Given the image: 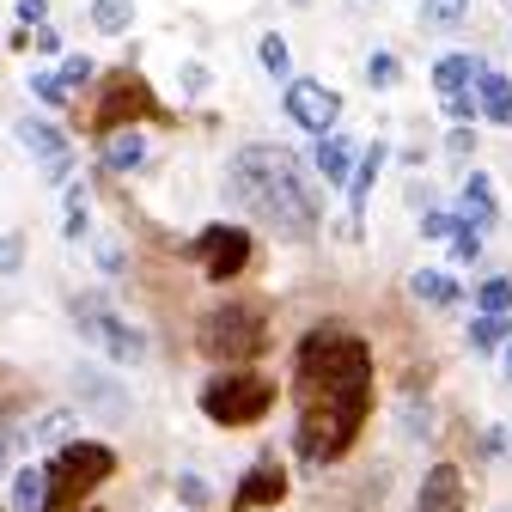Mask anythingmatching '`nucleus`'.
Instances as JSON below:
<instances>
[{
  "label": "nucleus",
  "instance_id": "nucleus-5",
  "mask_svg": "<svg viewBox=\"0 0 512 512\" xmlns=\"http://www.w3.org/2000/svg\"><path fill=\"white\" fill-rule=\"evenodd\" d=\"M269 409H275V378L269 372L238 366V372H214L202 384V415L214 427H256Z\"/></svg>",
  "mask_w": 512,
  "mask_h": 512
},
{
  "label": "nucleus",
  "instance_id": "nucleus-8",
  "mask_svg": "<svg viewBox=\"0 0 512 512\" xmlns=\"http://www.w3.org/2000/svg\"><path fill=\"white\" fill-rule=\"evenodd\" d=\"M189 256L202 263L208 281H232V275L250 269V238H244V226H202L196 244H189Z\"/></svg>",
  "mask_w": 512,
  "mask_h": 512
},
{
  "label": "nucleus",
  "instance_id": "nucleus-43",
  "mask_svg": "<svg viewBox=\"0 0 512 512\" xmlns=\"http://www.w3.org/2000/svg\"><path fill=\"white\" fill-rule=\"evenodd\" d=\"M86 512H92V506H86Z\"/></svg>",
  "mask_w": 512,
  "mask_h": 512
},
{
  "label": "nucleus",
  "instance_id": "nucleus-24",
  "mask_svg": "<svg viewBox=\"0 0 512 512\" xmlns=\"http://www.w3.org/2000/svg\"><path fill=\"white\" fill-rule=\"evenodd\" d=\"M256 61H263V68H269L275 80H287V68H293V55H287V37H281V31H269L263 43H256Z\"/></svg>",
  "mask_w": 512,
  "mask_h": 512
},
{
  "label": "nucleus",
  "instance_id": "nucleus-18",
  "mask_svg": "<svg viewBox=\"0 0 512 512\" xmlns=\"http://www.w3.org/2000/svg\"><path fill=\"white\" fill-rule=\"evenodd\" d=\"M141 159H147V135H141V128H122V135L104 141V171H135Z\"/></svg>",
  "mask_w": 512,
  "mask_h": 512
},
{
  "label": "nucleus",
  "instance_id": "nucleus-19",
  "mask_svg": "<svg viewBox=\"0 0 512 512\" xmlns=\"http://www.w3.org/2000/svg\"><path fill=\"white\" fill-rule=\"evenodd\" d=\"M409 293L427 299V305H458V281L445 275V269H415L409 275Z\"/></svg>",
  "mask_w": 512,
  "mask_h": 512
},
{
  "label": "nucleus",
  "instance_id": "nucleus-1",
  "mask_svg": "<svg viewBox=\"0 0 512 512\" xmlns=\"http://www.w3.org/2000/svg\"><path fill=\"white\" fill-rule=\"evenodd\" d=\"M293 397H299V458L305 464L348 458L372 415V348L336 324L311 330L293 360Z\"/></svg>",
  "mask_w": 512,
  "mask_h": 512
},
{
  "label": "nucleus",
  "instance_id": "nucleus-20",
  "mask_svg": "<svg viewBox=\"0 0 512 512\" xmlns=\"http://www.w3.org/2000/svg\"><path fill=\"white\" fill-rule=\"evenodd\" d=\"M135 7H141V0H92V31L122 37L128 25H135Z\"/></svg>",
  "mask_w": 512,
  "mask_h": 512
},
{
  "label": "nucleus",
  "instance_id": "nucleus-36",
  "mask_svg": "<svg viewBox=\"0 0 512 512\" xmlns=\"http://www.w3.org/2000/svg\"><path fill=\"white\" fill-rule=\"evenodd\" d=\"M476 110H482V104H476L470 92H464V98H445V116H452V122H470Z\"/></svg>",
  "mask_w": 512,
  "mask_h": 512
},
{
  "label": "nucleus",
  "instance_id": "nucleus-13",
  "mask_svg": "<svg viewBox=\"0 0 512 512\" xmlns=\"http://www.w3.org/2000/svg\"><path fill=\"white\" fill-rule=\"evenodd\" d=\"M458 220H464V226H476V232L500 220V196H494V183H488L482 171H470V177H464V189H458Z\"/></svg>",
  "mask_w": 512,
  "mask_h": 512
},
{
  "label": "nucleus",
  "instance_id": "nucleus-11",
  "mask_svg": "<svg viewBox=\"0 0 512 512\" xmlns=\"http://www.w3.org/2000/svg\"><path fill=\"white\" fill-rule=\"evenodd\" d=\"M384 171V141H372L360 159H354V177H348V220H342V238H360V214H366V196H372V183Z\"/></svg>",
  "mask_w": 512,
  "mask_h": 512
},
{
  "label": "nucleus",
  "instance_id": "nucleus-42",
  "mask_svg": "<svg viewBox=\"0 0 512 512\" xmlns=\"http://www.w3.org/2000/svg\"><path fill=\"white\" fill-rule=\"evenodd\" d=\"M506 7H512V0H506Z\"/></svg>",
  "mask_w": 512,
  "mask_h": 512
},
{
  "label": "nucleus",
  "instance_id": "nucleus-6",
  "mask_svg": "<svg viewBox=\"0 0 512 512\" xmlns=\"http://www.w3.org/2000/svg\"><path fill=\"white\" fill-rule=\"evenodd\" d=\"M135 122H165V104L153 98V86H147L141 74L116 68V74L104 80L98 110H92V135H98V141H110V135H122V128H135Z\"/></svg>",
  "mask_w": 512,
  "mask_h": 512
},
{
  "label": "nucleus",
  "instance_id": "nucleus-39",
  "mask_svg": "<svg viewBox=\"0 0 512 512\" xmlns=\"http://www.w3.org/2000/svg\"><path fill=\"white\" fill-rule=\"evenodd\" d=\"M7 470H13V439L0 433V476H7Z\"/></svg>",
  "mask_w": 512,
  "mask_h": 512
},
{
  "label": "nucleus",
  "instance_id": "nucleus-25",
  "mask_svg": "<svg viewBox=\"0 0 512 512\" xmlns=\"http://www.w3.org/2000/svg\"><path fill=\"white\" fill-rule=\"evenodd\" d=\"M476 305H482L488 317H506V311H512V275H494V281H482Z\"/></svg>",
  "mask_w": 512,
  "mask_h": 512
},
{
  "label": "nucleus",
  "instance_id": "nucleus-15",
  "mask_svg": "<svg viewBox=\"0 0 512 512\" xmlns=\"http://www.w3.org/2000/svg\"><path fill=\"white\" fill-rule=\"evenodd\" d=\"M19 141H25V147L43 159V165H55V159H74V153H68V135H61L55 122H43V116H25V122H19Z\"/></svg>",
  "mask_w": 512,
  "mask_h": 512
},
{
  "label": "nucleus",
  "instance_id": "nucleus-27",
  "mask_svg": "<svg viewBox=\"0 0 512 512\" xmlns=\"http://www.w3.org/2000/svg\"><path fill=\"white\" fill-rule=\"evenodd\" d=\"M55 74H61V86H68V98H80V86H86V80H92L98 68H92V61H86V55H68V61H61V68H55Z\"/></svg>",
  "mask_w": 512,
  "mask_h": 512
},
{
  "label": "nucleus",
  "instance_id": "nucleus-21",
  "mask_svg": "<svg viewBox=\"0 0 512 512\" xmlns=\"http://www.w3.org/2000/svg\"><path fill=\"white\" fill-rule=\"evenodd\" d=\"M43 500H49V470H19L13 476V512H43Z\"/></svg>",
  "mask_w": 512,
  "mask_h": 512
},
{
  "label": "nucleus",
  "instance_id": "nucleus-22",
  "mask_svg": "<svg viewBox=\"0 0 512 512\" xmlns=\"http://www.w3.org/2000/svg\"><path fill=\"white\" fill-rule=\"evenodd\" d=\"M464 13H470V0H421L427 31H452V25H464Z\"/></svg>",
  "mask_w": 512,
  "mask_h": 512
},
{
  "label": "nucleus",
  "instance_id": "nucleus-34",
  "mask_svg": "<svg viewBox=\"0 0 512 512\" xmlns=\"http://www.w3.org/2000/svg\"><path fill=\"white\" fill-rule=\"evenodd\" d=\"M177 494H183V506H208V482L202 476H177Z\"/></svg>",
  "mask_w": 512,
  "mask_h": 512
},
{
  "label": "nucleus",
  "instance_id": "nucleus-31",
  "mask_svg": "<svg viewBox=\"0 0 512 512\" xmlns=\"http://www.w3.org/2000/svg\"><path fill=\"white\" fill-rule=\"evenodd\" d=\"M19 263H25V238L0 232V275H19Z\"/></svg>",
  "mask_w": 512,
  "mask_h": 512
},
{
  "label": "nucleus",
  "instance_id": "nucleus-16",
  "mask_svg": "<svg viewBox=\"0 0 512 512\" xmlns=\"http://www.w3.org/2000/svg\"><path fill=\"white\" fill-rule=\"evenodd\" d=\"M476 74H482V68H476L470 55H439V61H433V86H439V98H464Z\"/></svg>",
  "mask_w": 512,
  "mask_h": 512
},
{
  "label": "nucleus",
  "instance_id": "nucleus-7",
  "mask_svg": "<svg viewBox=\"0 0 512 512\" xmlns=\"http://www.w3.org/2000/svg\"><path fill=\"white\" fill-rule=\"evenodd\" d=\"M74 330H80L86 342H98L116 366H141V360H147V336H141L135 324H122V317H116L98 293H80V299H74Z\"/></svg>",
  "mask_w": 512,
  "mask_h": 512
},
{
  "label": "nucleus",
  "instance_id": "nucleus-30",
  "mask_svg": "<svg viewBox=\"0 0 512 512\" xmlns=\"http://www.w3.org/2000/svg\"><path fill=\"white\" fill-rule=\"evenodd\" d=\"M31 92H37L43 104H68V86H61V74H49V68L31 74Z\"/></svg>",
  "mask_w": 512,
  "mask_h": 512
},
{
  "label": "nucleus",
  "instance_id": "nucleus-35",
  "mask_svg": "<svg viewBox=\"0 0 512 512\" xmlns=\"http://www.w3.org/2000/svg\"><path fill=\"white\" fill-rule=\"evenodd\" d=\"M19 25H49V0H19Z\"/></svg>",
  "mask_w": 512,
  "mask_h": 512
},
{
  "label": "nucleus",
  "instance_id": "nucleus-23",
  "mask_svg": "<svg viewBox=\"0 0 512 512\" xmlns=\"http://www.w3.org/2000/svg\"><path fill=\"white\" fill-rule=\"evenodd\" d=\"M86 232H92V202H86V189L74 183V189H68V220H61V238L80 244Z\"/></svg>",
  "mask_w": 512,
  "mask_h": 512
},
{
  "label": "nucleus",
  "instance_id": "nucleus-2",
  "mask_svg": "<svg viewBox=\"0 0 512 512\" xmlns=\"http://www.w3.org/2000/svg\"><path fill=\"white\" fill-rule=\"evenodd\" d=\"M226 189H232V202L256 226H269L287 244H305L317 232V189H311L305 165L287 147H275V141L238 147L232 165H226Z\"/></svg>",
  "mask_w": 512,
  "mask_h": 512
},
{
  "label": "nucleus",
  "instance_id": "nucleus-40",
  "mask_svg": "<svg viewBox=\"0 0 512 512\" xmlns=\"http://www.w3.org/2000/svg\"><path fill=\"white\" fill-rule=\"evenodd\" d=\"M500 366H506V378H512V342H506V354H500Z\"/></svg>",
  "mask_w": 512,
  "mask_h": 512
},
{
  "label": "nucleus",
  "instance_id": "nucleus-10",
  "mask_svg": "<svg viewBox=\"0 0 512 512\" xmlns=\"http://www.w3.org/2000/svg\"><path fill=\"white\" fill-rule=\"evenodd\" d=\"M281 494H287V470H281L275 458H256V464L244 470V482H238L232 506H238V512H256V506H275Z\"/></svg>",
  "mask_w": 512,
  "mask_h": 512
},
{
  "label": "nucleus",
  "instance_id": "nucleus-29",
  "mask_svg": "<svg viewBox=\"0 0 512 512\" xmlns=\"http://www.w3.org/2000/svg\"><path fill=\"white\" fill-rule=\"evenodd\" d=\"M68 427H74L68 409H49L43 421H31V439H68Z\"/></svg>",
  "mask_w": 512,
  "mask_h": 512
},
{
  "label": "nucleus",
  "instance_id": "nucleus-32",
  "mask_svg": "<svg viewBox=\"0 0 512 512\" xmlns=\"http://www.w3.org/2000/svg\"><path fill=\"white\" fill-rule=\"evenodd\" d=\"M458 226H464L458 214H439V208H433V214H421V238H445V244H452V232H458Z\"/></svg>",
  "mask_w": 512,
  "mask_h": 512
},
{
  "label": "nucleus",
  "instance_id": "nucleus-3",
  "mask_svg": "<svg viewBox=\"0 0 512 512\" xmlns=\"http://www.w3.org/2000/svg\"><path fill=\"white\" fill-rule=\"evenodd\" d=\"M196 348L214 366H250L269 348V311L263 305H220V311H208L202 330H196Z\"/></svg>",
  "mask_w": 512,
  "mask_h": 512
},
{
  "label": "nucleus",
  "instance_id": "nucleus-4",
  "mask_svg": "<svg viewBox=\"0 0 512 512\" xmlns=\"http://www.w3.org/2000/svg\"><path fill=\"white\" fill-rule=\"evenodd\" d=\"M49 470V500H43V512H80V500L98 488V482H110V470H116V452L110 445H98V439H68L55 452V464H43Z\"/></svg>",
  "mask_w": 512,
  "mask_h": 512
},
{
  "label": "nucleus",
  "instance_id": "nucleus-12",
  "mask_svg": "<svg viewBox=\"0 0 512 512\" xmlns=\"http://www.w3.org/2000/svg\"><path fill=\"white\" fill-rule=\"evenodd\" d=\"M415 512H464V476H458L452 464L427 470V482H421V494H415Z\"/></svg>",
  "mask_w": 512,
  "mask_h": 512
},
{
  "label": "nucleus",
  "instance_id": "nucleus-17",
  "mask_svg": "<svg viewBox=\"0 0 512 512\" xmlns=\"http://www.w3.org/2000/svg\"><path fill=\"white\" fill-rule=\"evenodd\" d=\"M311 165H317V177H324V183H348V177H354V147H348L342 135H324Z\"/></svg>",
  "mask_w": 512,
  "mask_h": 512
},
{
  "label": "nucleus",
  "instance_id": "nucleus-33",
  "mask_svg": "<svg viewBox=\"0 0 512 512\" xmlns=\"http://www.w3.org/2000/svg\"><path fill=\"white\" fill-rule=\"evenodd\" d=\"M452 256H458V263H476V256H482V232L476 226H458L452 232Z\"/></svg>",
  "mask_w": 512,
  "mask_h": 512
},
{
  "label": "nucleus",
  "instance_id": "nucleus-26",
  "mask_svg": "<svg viewBox=\"0 0 512 512\" xmlns=\"http://www.w3.org/2000/svg\"><path fill=\"white\" fill-rule=\"evenodd\" d=\"M506 336H512V324H506V317H476V324H470V348H506Z\"/></svg>",
  "mask_w": 512,
  "mask_h": 512
},
{
  "label": "nucleus",
  "instance_id": "nucleus-38",
  "mask_svg": "<svg viewBox=\"0 0 512 512\" xmlns=\"http://www.w3.org/2000/svg\"><path fill=\"white\" fill-rule=\"evenodd\" d=\"M31 43H37L43 55H55V49H61V31H55V25H37V31H31Z\"/></svg>",
  "mask_w": 512,
  "mask_h": 512
},
{
  "label": "nucleus",
  "instance_id": "nucleus-14",
  "mask_svg": "<svg viewBox=\"0 0 512 512\" xmlns=\"http://www.w3.org/2000/svg\"><path fill=\"white\" fill-rule=\"evenodd\" d=\"M476 104H482V116H488V122L512 128V80H506V74L482 68V74H476Z\"/></svg>",
  "mask_w": 512,
  "mask_h": 512
},
{
  "label": "nucleus",
  "instance_id": "nucleus-41",
  "mask_svg": "<svg viewBox=\"0 0 512 512\" xmlns=\"http://www.w3.org/2000/svg\"><path fill=\"white\" fill-rule=\"evenodd\" d=\"M366 7H372V0H366Z\"/></svg>",
  "mask_w": 512,
  "mask_h": 512
},
{
  "label": "nucleus",
  "instance_id": "nucleus-28",
  "mask_svg": "<svg viewBox=\"0 0 512 512\" xmlns=\"http://www.w3.org/2000/svg\"><path fill=\"white\" fill-rule=\"evenodd\" d=\"M397 74H403V68H397V55H384V49L366 61V80H372L378 92H391V86H397Z\"/></svg>",
  "mask_w": 512,
  "mask_h": 512
},
{
  "label": "nucleus",
  "instance_id": "nucleus-37",
  "mask_svg": "<svg viewBox=\"0 0 512 512\" xmlns=\"http://www.w3.org/2000/svg\"><path fill=\"white\" fill-rule=\"evenodd\" d=\"M183 92H208V68H202V61H189V68H183Z\"/></svg>",
  "mask_w": 512,
  "mask_h": 512
},
{
  "label": "nucleus",
  "instance_id": "nucleus-9",
  "mask_svg": "<svg viewBox=\"0 0 512 512\" xmlns=\"http://www.w3.org/2000/svg\"><path fill=\"white\" fill-rule=\"evenodd\" d=\"M287 116L324 141V128H336V116H342V98H336L324 80H293V86H287Z\"/></svg>",
  "mask_w": 512,
  "mask_h": 512
}]
</instances>
